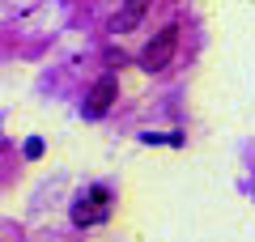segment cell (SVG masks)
I'll list each match as a JSON object with an SVG mask.
<instances>
[{"instance_id": "obj_1", "label": "cell", "mask_w": 255, "mask_h": 242, "mask_svg": "<svg viewBox=\"0 0 255 242\" xmlns=\"http://www.w3.org/2000/svg\"><path fill=\"white\" fill-rule=\"evenodd\" d=\"M174 51H179V26L170 21V26H162L153 34V43L140 51V68H145V72H162L166 64L174 60Z\"/></svg>"}, {"instance_id": "obj_2", "label": "cell", "mask_w": 255, "mask_h": 242, "mask_svg": "<svg viewBox=\"0 0 255 242\" xmlns=\"http://www.w3.org/2000/svg\"><path fill=\"white\" fill-rule=\"evenodd\" d=\"M115 94H119V81H115V77H98V81H94V90L85 94L81 115H85V119H102V115L111 111V102H115Z\"/></svg>"}, {"instance_id": "obj_3", "label": "cell", "mask_w": 255, "mask_h": 242, "mask_svg": "<svg viewBox=\"0 0 255 242\" xmlns=\"http://www.w3.org/2000/svg\"><path fill=\"white\" fill-rule=\"evenodd\" d=\"M107 217V187H90V196H81L73 204V221L77 225H94Z\"/></svg>"}, {"instance_id": "obj_4", "label": "cell", "mask_w": 255, "mask_h": 242, "mask_svg": "<svg viewBox=\"0 0 255 242\" xmlns=\"http://www.w3.org/2000/svg\"><path fill=\"white\" fill-rule=\"evenodd\" d=\"M145 13H149V4H124V9L115 13V21H111V30H119V34H124V30H136L140 21H145Z\"/></svg>"}, {"instance_id": "obj_5", "label": "cell", "mask_w": 255, "mask_h": 242, "mask_svg": "<svg viewBox=\"0 0 255 242\" xmlns=\"http://www.w3.org/2000/svg\"><path fill=\"white\" fill-rule=\"evenodd\" d=\"M43 153V140H26V157H38Z\"/></svg>"}]
</instances>
